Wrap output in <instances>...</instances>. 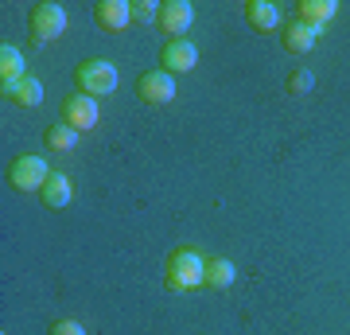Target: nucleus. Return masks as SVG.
Returning a JSON list of instances; mask_svg holds the SVG:
<instances>
[{
    "mask_svg": "<svg viewBox=\"0 0 350 335\" xmlns=\"http://www.w3.org/2000/svg\"><path fill=\"white\" fill-rule=\"evenodd\" d=\"M163 285L172 293H195L206 285V258L195 246H179L163 261Z\"/></svg>",
    "mask_w": 350,
    "mask_h": 335,
    "instance_id": "obj_1",
    "label": "nucleus"
},
{
    "mask_svg": "<svg viewBox=\"0 0 350 335\" xmlns=\"http://www.w3.org/2000/svg\"><path fill=\"white\" fill-rule=\"evenodd\" d=\"M63 32H66L63 4H51V0L31 4V12H27V39H31V47H43L51 39H59Z\"/></svg>",
    "mask_w": 350,
    "mask_h": 335,
    "instance_id": "obj_2",
    "label": "nucleus"
},
{
    "mask_svg": "<svg viewBox=\"0 0 350 335\" xmlns=\"http://www.w3.org/2000/svg\"><path fill=\"white\" fill-rule=\"evenodd\" d=\"M75 86L90 98H109L117 90V66L105 59H82L75 66Z\"/></svg>",
    "mask_w": 350,
    "mask_h": 335,
    "instance_id": "obj_3",
    "label": "nucleus"
},
{
    "mask_svg": "<svg viewBox=\"0 0 350 335\" xmlns=\"http://www.w3.org/2000/svg\"><path fill=\"white\" fill-rule=\"evenodd\" d=\"M59 117H63V125H70L75 133H90V129L98 125V117H101L98 98H90V94L75 90V94H66V98H63V106H59Z\"/></svg>",
    "mask_w": 350,
    "mask_h": 335,
    "instance_id": "obj_4",
    "label": "nucleus"
},
{
    "mask_svg": "<svg viewBox=\"0 0 350 335\" xmlns=\"http://www.w3.org/2000/svg\"><path fill=\"white\" fill-rule=\"evenodd\" d=\"M47 175H51V168H47V160L43 156H16L12 164H8V184L16 187V191H39V187L47 184Z\"/></svg>",
    "mask_w": 350,
    "mask_h": 335,
    "instance_id": "obj_5",
    "label": "nucleus"
},
{
    "mask_svg": "<svg viewBox=\"0 0 350 335\" xmlns=\"http://www.w3.org/2000/svg\"><path fill=\"white\" fill-rule=\"evenodd\" d=\"M195 24V8H191L187 0H163L160 4V16H156V27H160V36L167 39H183Z\"/></svg>",
    "mask_w": 350,
    "mask_h": 335,
    "instance_id": "obj_6",
    "label": "nucleus"
},
{
    "mask_svg": "<svg viewBox=\"0 0 350 335\" xmlns=\"http://www.w3.org/2000/svg\"><path fill=\"white\" fill-rule=\"evenodd\" d=\"M175 94H179V86H175V78L167 75V71H144V75L137 78V98L148 101V106H167V101H175Z\"/></svg>",
    "mask_w": 350,
    "mask_h": 335,
    "instance_id": "obj_7",
    "label": "nucleus"
},
{
    "mask_svg": "<svg viewBox=\"0 0 350 335\" xmlns=\"http://www.w3.org/2000/svg\"><path fill=\"white\" fill-rule=\"evenodd\" d=\"M195 62H199V47L191 39H167L160 47V71H167L172 78L195 71Z\"/></svg>",
    "mask_w": 350,
    "mask_h": 335,
    "instance_id": "obj_8",
    "label": "nucleus"
},
{
    "mask_svg": "<svg viewBox=\"0 0 350 335\" xmlns=\"http://www.w3.org/2000/svg\"><path fill=\"white\" fill-rule=\"evenodd\" d=\"M129 20H133V4H125V0H98L94 4V24L101 32H109V36L125 32Z\"/></svg>",
    "mask_w": 350,
    "mask_h": 335,
    "instance_id": "obj_9",
    "label": "nucleus"
},
{
    "mask_svg": "<svg viewBox=\"0 0 350 335\" xmlns=\"http://www.w3.org/2000/svg\"><path fill=\"white\" fill-rule=\"evenodd\" d=\"M70 199H75V184L66 172H51L47 184L39 187V203L47 211H63V207H70Z\"/></svg>",
    "mask_w": 350,
    "mask_h": 335,
    "instance_id": "obj_10",
    "label": "nucleus"
},
{
    "mask_svg": "<svg viewBox=\"0 0 350 335\" xmlns=\"http://www.w3.org/2000/svg\"><path fill=\"white\" fill-rule=\"evenodd\" d=\"M335 12H338L335 0H300V4H296V20L315 27V32H323V27L335 20Z\"/></svg>",
    "mask_w": 350,
    "mask_h": 335,
    "instance_id": "obj_11",
    "label": "nucleus"
},
{
    "mask_svg": "<svg viewBox=\"0 0 350 335\" xmlns=\"http://www.w3.org/2000/svg\"><path fill=\"white\" fill-rule=\"evenodd\" d=\"M245 20H250L253 32L269 36V32L280 27V8H276L273 0H245Z\"/></svg>",
    "mask_w": 350,
    "mask_h": 335,
    "instance_id": "obj_12",
    "label": "nucleus"
},
{
    "mask_svg": "<svg viewBox=\"0 0 350 335\" xmlns=\"http://www.w3.org/2000/svg\"><path fill=\"white\" fill-rule=\"evenodd\" d=\"M315 39H319V32L300 24V20H292V24L280 27V43H284L288 55H308V51L315 47Z\"/></svg>",
    "mask_w": 350,
    "mask_h": 335,
    "instance_id": "obj_13",
    "label": "nucleus"
},
{
    "mask_svg": "<svg viewBox=\"0 0 350 335\" xmlns=\"http://www.w3.org/2000/svg\"><path fill=\"white\" fill-rule=\"evenodd\" d=\"M0 94H4L8 101H16V106H24V110H27V106H39V101H43V82H39L36 75H27V78H20L16 86H4Z\"/></svg>",
    "mask_w": 350,
    "mask_h": 335,
    "instance_id": "obj_14",
    "label": "nucleus"
},
{
    "mask_svg": "<svg viewBox=\"0 0 350 335\" xmlns=\"http://www.w3.org/2000/svg\"><path fill=\"white\" fill-rule=\"evenodd\" d=\"M234 281H238L234 261H230V258H206V288H218V293H226Z\"/></svg>",
    "mask_w": 350,
    "mask_h": 335,
    "instance_id": "obj_15",
    "label": "nucleus"
},
{
    "mask_svg": "<svg viewBox=\"0 0 350 335\" xmlns=\"http://www.w3.org/2000/svg\"><path fill=\"white\" fill-rule=\"evenodd\" d=\"M20 78H27V75H24V55L4 43V47H0V90H4V86H16Z\"/></svg>",
    "mask_w": 350,
    "mask_h": 335,
    "instance_id": "obj_16",
    "label": "nucleus"
},
{
    "mask_svg": "<svg viewBox=\"0 0 350 335\" xmlns=\"http://www.w3.org/2000/svg\"><path fill=\"white\" fill-rule=\"evenodd\" d=\"M75 145H78V133L70 129V125L55 121V125H47V129H43V149H51V152H70Z\"/></svg>",
    "mask_w": 350,
    "mask_h": 335,
    "instance_id": "obj_17",
    "label": "nucleus"
},
{
    "mask_svg": "<svg viewBox=\"0 0 350 335\" xmlns=\"http://www.w3.org/2000/svg\"><path fill=\"white\" fill-rule=\"evenodd\" d=\"M315 86V75L308 66H296V71H288V94H308Z\"/></svg>",
    "mask_w": 350,
    "mask_h": 335,
    "instance_id": "obj_18",
    "label": "nucleus"
},
{
    "mask_svg": "<svg viewBox=\"0 0 350 335\" xmlns=\"http://www.w3.org/2000/svg\"><path fill=\"white\" fill-rule=\"evenodd\" d=\"M156 16H160V4H156V0H133V20L156 24Z\"/></svg>",
    "mask_w": 350,
    "mask_h": 335,
    "instance_id": "obj_19",
    "label": "nucleus"
},
{
    "mask_svg": "<svg viewBox=\"0 0 350 335\" xmlns=\"http://www.w3.org/2000/svg\"><path fill=\"white\" fill-rule=\"evenodd\" d=\"M47 335H86V327H82L78 320H55L47 327Z\"/></svg>",
    "mask_w": 350,
    "mask_h": 335,
    "instance_id": "obj_20",
    "label": "nucleus"
}]
</instances>
